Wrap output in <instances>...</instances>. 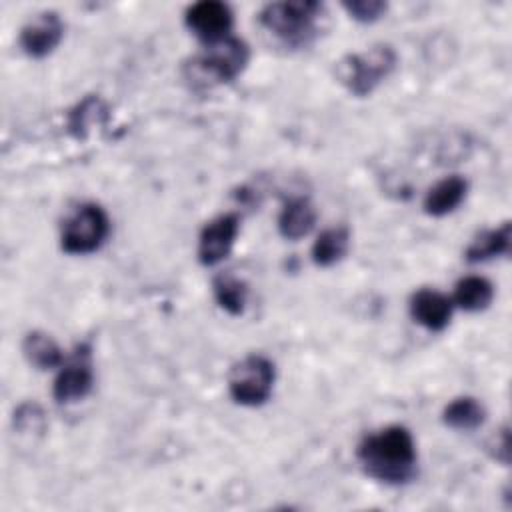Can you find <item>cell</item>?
<instances>
[{"mask_svg":"<svg viewBox=\"0 0 512 512\" xmlns=\"http://www.w3.org/2000/svg\"><path fill=\"white\" fill-rule=\"evenodd\" d=\"M362 470L384 484H404L416 476V444L408 428L386 426L368 434L356 450Z\"/></svg>","mask_w":512,"mask_h":512,"instance_id":"obj_1","label":"cell"},{"mask_svg":"<svg viewBox=\"0 0 512 512\" xmlns=\"http://www.w3.org/2000/svg\"><path fill=\"white\" fill-rule=\"evenodd\" d=\"M248 60V44L236 36H228L226 40L204 46V50L184 66V76L196 88L226 84L244 72Z\"/></svg>","mask_w":512,"mask_h":512,"instance_id":"obj_2","label":"cell"},{"mask_svg":"<svg viewBox=\"0 0 512 512\" xmlns=\"http://www.w3.org/2000/svg\"><path fill=\"white\" fill-rule=\"evenodd\" d=\"M322 4L314 0L272 2L260 12V24L286 46L298 48L308 44L318 30Z\"/></svg>","mask_w":512,"mask_h":512,"instance_id":"obj_3","label":"cell"},{"mask_svg":"<svg viewBox=\"0 0 512 512\" xmlns=\"http://www.w3.org/2000/svg\"><path fill=\"white\" fill-rule=\"evenodd\" d=\"M396 68V52L388 44H376L362 52L346 54L336 64V76L344 88L362 98L374 92V88L392 74Z\"/></svg>","mask_w":512,"mask_h":512,"instance_id":"obj_4","label":"cell"},{"mask_svg":"<svg viewBox=\"0 0 512 512\" xmlns=\"http://www.w3.org/2000/svg\"><path fill=\"white\" fill-rule=\"evenodd\" d=\"M110 234V220L100 204H80L62 224L60 246L66 254H92L96 252Z\"/></svg>","mask_w":512,"mask_h":512,"instance_id":"obj_5","label":"cell"},{"mask_svg":"<svg viewBox=\"0 0 512 512\" xmlns=\"http://www.w3.org/2000/svg\"><path fill=\"white\" fill-rule=\"evenodd\" d=\"M274 380V362L262 354H248L232 366L228 376V392L236 404L254 408L270 398Z\"/></svg>","mask_w":512,"mask_h":512,"instance_id":"obj_6","label":"cell"},{"mask_svg":"<svg viewBox=\"0 0 512 512\" xmlns=\"http://www.w3.org/2000/svg\"><path fill=\"white\" fill-rule=\"evenodd\" d=\"M94 386L92 354L88 344H78L76 350L64 358L52 384V396L58 404H72L90 394Z\"/></svg>","mask_w":512,"mask_h":512,"instance_id":"obj_7","label":"cell"},{"mask_svg":"<svg viewBox=\"0 0 512 512\" xmlns=\"http://www.w3.org/2000/svg\"><path fill=\"white\" fill-rule=\"evenodd\" d=\"M186 26L188 30L204 44H216L220 40H226L232 36V24L234 16L228 4L218 0H202L192 4L186 10Z\"/></svg>","mask_w":512,"mask_h":512,"instance_id":"obj_8","label":"cell"},{"mask_svg":"<svg viewBox=\"0 0 512 512\" xmlns=\"http://www.w3.org/2000/svg\"><path fill=\"white\" fill-rule=\"evenodd\" d=\"M240 232V218L232 212L206 222L198 236V260L202 266L220 264L232 250Z\"/></svg>","mask_w":512,"mask_h":512,"instance_id":"obj_9","label":"cell"},{"mask_svg":"<svg viewBox=\"0 0 512 512\" xmlns=\"http://www.w3.org/2000/svg\"><path fill=\"white\" fill-rule=\"evenodd\" d=\"M64 36V24L56 12H42L20 30V48L30 58H46Z\"/></svg>","mask_w":512,"mask_h":512,"instance_id":"obj_10","label":"cell"},{"mask_svg":"<svg viewBox=\"0 0 512 512\" xmlns=\"http://www.w3.org/2000/svg\"><path fill=\"white\" fill-rule=\"evenodd\" d=\"M454 302L450 296L434 288H420L410 298L412 318L430 332H440L450 324Z\"/></svg>","mask_w":512,"mask_h":512,"instance_id":"obj_11","label":"cell"},{"mask_svg":"<svg viewBox=\"0 0 512 512\" xmlns=\"http://www.w3.org/2000/svg\"><path fill=\"white\" fill-rule=\"evenodd\" d=\"M468 192V182L466 178L452 174L442 178L440 182H436L424 196L422 208L428 216L440 218L446 216L450 212H454L466 198Z\"/></svg>","mask_w":512,"mask_h":512,"instance_id":"obj_12","label":"cell"},{"mask_svg":"<svg viewBox=\"0 0 512 512\" xmlns=\"http://www.w3.org/2000/svg\"><path fill=\"white\" fill-rule=\"evenodd\" d=\"M316 224V210L306 198L288 200L278 216V232L286 240H300L310 234Z\"/></svg>","mask_w":512,"mask_h":512,"instance_id":"obj_13","label":"cell"},{"mask_svg":"<svg viewBox=\"0 0 512 512\" xmlns=\"http://www.w3.org/2000/svg\"><path fill=\"white\" fill-rule=\"evenodd\" d=\"M512 242V226L510 222H504L498 228H490L480 232L466 248L464 258L468 262H486L496 256L508 254Z\"/></svg>","mask_w":512,"mask_h":512,"instance_id":"obj_14","label":"cell"},{"mask_svg":"<svg viewBox=\"0 0 512 512\" xmlns=\"http://www.w3.org/2000/svg\"><path fill=\"white\" fill-rule=\"evenodd\" d=\"M494 286L484 276H464L456 282L452 302L466 312H480L492 304Z\"/></svg>","mask_w":512,"mask_h":512,"instance_id":"obj_15","label":"cell"},{"mask_svg":"<svg viewBox=\"0 0 512 512\" xmlns=\"http://www.w3.org/2000/svg\"><path fill=\"white\" fill-rule=\"evenodd\" d=\"M22 352L26 360L38 370L60 368L64 362V352L56 340L44 332H28L22 340Z\"/></svg>","mask_w":512,"mask_h":512,"instance_id":"obj_16","label":"cell"},{"mask_svg":"<svg viewBox=\"0 0 512 512\" xmlns=\"http://www.w3.org/2000/svg\"><path fill=\"white\" fill-rule=\"evenodd\" d=\"M350 248V232L344 226H334L322 230L312 244L314 264L326 268L340 262Z\"/></svg>","mask_w":512,"mask_h":512,"instance_id":"obj_17","label":"cell"},{"mask_svg":"<svg viewBox=\"0 0 512 512\" xmlns=\"http://www.w3.org/2000/svg\"><path fill=\"white\" fill-rule=\"evenodd\" d=\"M212 292H214V300L218 302V306L224 312H228L232 316H238L244 312L246 302H248V286L238 276H234L230 272H222V274L214 276Z\"/></svg>","mask_w":512,"mask_h":512,"instance_id":"obj_18","label":"cell"},{"mask_svg":"<svg viewBox=\"0 0 512 512\" xmlns=\"http://www.w3.org/2000/svg\"><path fill=\"white\" fill-rule=\"evenodd\" d=\"M442 420L452 430H476L486 420L484 406L472 396L454 398L442 412Z\"/></svg>","mask_w":512,"mask_h":512,"instance_id":"obj_19","label":"cell"},{"mask_svg":"<svg viewBox=\"0 0 512 512\" xmlns=\"http://www.w3.org/2000/svg\"><path fill=\"white\" fill-rule=\"evenodd\" d=\"M344 10L350 14V18L358 22H374L386 12V2L382 0H352L344 2Z\"/></svg>","mask_w":512,"mask_h":512,"instance_id":"obj_20","label":"cell"},{"mask_svg":"<svg viewBox=\"0 0 512 512\" xmlns=\"http://www.w3.org/2000/svg\"><path fill=\"white\" fill-rule=\"evenodd\" d=\"M492 456L502 462V464H508L510 462V432H508V426H504L500 432H496V436L492 438Z\"/></svg>","mask_w":512,"mask_h":512,"instance_id":"obj_21","label":"cell"}]
</instances>
